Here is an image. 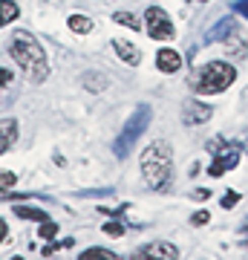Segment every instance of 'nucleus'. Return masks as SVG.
<instances>
[{
	"instance_id": "nucleus-15",
	"label": "nucleus",
	"mask_w": 248,
	"mask_h": 260,
	"mask_svg": "<svg viewBox=\"0 0 248 260\" xmlns=\"http://www.w3.org/2000/svg\"><path fill=\"white\" fill-rule=\"evenodd\" d=\"M66 26L73 29V32H78V35H87V32H92V20L84 18V15H69Z\"/></svg>"
},
{
	"instance_id": "nucleus-18",
	"label": "nucleus",
	"mask_w": 248,
	"mask_h": 260,
	"mask_svg": "<svg viewBox=\"0 0 248 260\" xmlns=\"http://www.w3.org/2000/svg\"><path fill=\"white\" fill-rule=\"evenodd\" d=\"M55 234H58V225L52 223V220H44V223H41V229H38V237H44V240H52Z\"/></svg>"
},
{
	"instance_id": "nucleus-14",
	"label": "nucleus",
	"mask_w": 248,
	"mask_h": 260,
	"mask_svg": "<svg viewBox=\"0 0 248 260\" xmlns=\"http://www.w3.org/2000/svg\"><path fill=\"white\" fill-rule=\"evenodd\" d=\"M15 90V73L6 70V67H0V102H6Z\"/></svg>"
},
{
	"instance_id": "nucleus-1",
	"label": "nucleus",
	"mask_w": 248,
	"mask_h": 260,
	"mask_svg": "<svg viewBox=\"0 0 248 260\" xmlns=\"http://www.w3.org/2000/svg\"><path fill=\"white\" fill-rule=\"evenodd\" d=\"M9 55L15 58V64L20 67V73L26 75L29 81H46L49 75V61H46L44 47L38 44V38L26 29H15L9 38Z\"/></svg>"
},
{
	"instance_id": "nucleus-17",
	"label": "nucleus",
	"mask_w": 248,
	"mask_h": 260,
	"mask_svg": "<svg viewBox=\"0 0 248 260\" xmlns=\"http://www.w3.org/2000/svg\"><path fill=\"white\" fill-rule=\"evenodd\" d=\"M113 20L116 23H121V26H130V29H141V20L133 15V12H116L113 15Z\"/></svg>"
},
{
	"instance_id": "nucleus-3",
	"label": "nucleus",
	"mask_w": 248,
	"mask_h": 260,
	"mask_svg": "<svg viewBox=\"0 0 248 260\" xmlns=\"http://www.w3.org/2000/svg\"><path fill=\"white\" fill-rule=\"evenodd\" d=\"M234 78H237V70L228 61H208L191 75V87L199 95H217L222 90H228Z\"/></svg>"
},
{
	"instance_id": "nucleus-11",
	"label": "nucleus",
	"mask_w": 248,
	"mask_h": 260,
	"mask_svg": "<svg viewBox=\"0 0 248 260\" xmlns=\"http://www.w3.org/2000/svg\"><path fill=\"white\" fill-rule=\"evenodd\" d=\"M113 49H116L119 58L124 61V64H130V67H138V61H141L138 47L136 44H130V41H124V38H116V41H113Z\"/></svg>"
},
{
	"instance_id": "nucleus-4",
	"label": "nucleus",
	"mask_w": 248,
	"mask_h": 260,
	"mask_svg": "<svg viewBox=\"0 0 248 260\" xmlns=\"http://www.w3.org/2000/svg\"><path fill=\"white\" fill-rule=\"evenodd\" d=\"M150 119H153V110L147 107V104H138L136 113L127 119V124H124V130L119 133V139L113 142V150H116V156H127L130 148L138 142V136L147 130V124H150Z\"/></svg>"
},
{
	"instance_id": "nucleus-25",
	"label": "nucleus",
	"mask_w": 248,
	"mask_h": 260,
	"mask_svg": "<svg viewBox=\"0 0 248 260\" xmlns=\"http://www.w3.org/2000/svg\"><path fill=\"white\" fill-rule=\"evenodd\" d=\"M234 12L242 15V18H248V0H237V3H234Z\"/></svg>"
},
{
	"instance_id": "nucleus-16",
	"label": "nucleus",
	"mask_w": 248,
	"mask_h": 260,
	"mask_svg": "<svg viewBox=\"0 0 248 260\" xmlns=\"http://www.w3.org/2000/svg\"><path fill=\"white\" fill-rule=\"evenodd\" d=\"M15 214L23 217V220H35V223L49 220V214H46V211H41V208H26V205H15Z\"/></svg>"
},
{
	"instance_id": "nucleus-7",
	"label": "nucleus",
	"mask_w": 248,
	"mask_h": 260,
	"mask_svg": "<svg viewBox=\"0 0 248 260\" xmlns=\"http://www.w3.org/2000/svg\"><path fill=\"white\" fill-rule=\"evenodd\" d=\"M239 165V150L237 148H222V153L217 150V159H214V165L208 168V174L211 177H222V174H228L231 168H237Z\"/></svg>"
},
{
	"instance_id": "nucleus-6",
	"label": "nucleus",
	"mask_w": 248,
	"mask_h": 260,
	"mask_svg": "<svg viewBox=\"0 0 248 260\" xmlns=\"http://www.w3.org/2000/svg\"><path fill=\"white\" fill-rule=\"evenodd\" d=\"M214 116V107L211 104H199L196 99H188L182 107V121L188 127H196V124H205V121Z\"/></svg>"
},
{
	"instance_id": "nucleus-22",
	"label": "nucleus",
	"mask_w": 248,
	"mask_h": 260,
	"mask_svg": "<svg viewBox=\"0 0 248 260\" xmlns=\"http://www.w3.org/2000/svg\"><path fill=\"white\" fill-rule=\"evenodd\" d=\"M239 203V191H228V194L222 197V208H234Z\"/></svg>"
},
{
	"instance_id": "nucleus-8",
	"label": "nucleus",
	"mask_w": 248,
	"mask_h": 260,
	"mask_svg": "<svg viewBox=\"0 0 248 260\" xmlns=\"http://www.w3.org/2000/svg\"><path fill=\"white\" fill-rule=\"evenodd\" d=\"M156 67H159V73H179V70H182V55H179L176 49H170V47L159 49L156 52Z\"/></svg>"
},
{
	"instance_id": "nucleus-21",
	"label": "nucleus",
	"mask_w": 248,
	"mask_h": 260,
	"mask_svg": "<svg viewBox=\"0 0 248 260\" xmlns=\"http://www.w3.org/2000/svg\"><path fill=\"white\" fill-rule=\"evenodd\" d=\"M84 257H107V260H116V254L107 249H87L84 251Z\"/></svg>"
},
{
	"instance_id": "nucleus-19",
	"label": "nucleus",
	"mask_w": 248,
	"mask_h": 260,
	"mask_svg": "<svg viewBox=\"0 0 248 260\" xmlns=\"http://www.w3.org/2000/svg\"><path fill=\"white\" fill-rule=\"evenodd\" d=\"M104 234H110V237H121V234H124V225H121L119 220H107V223H104Z\"/></svg>"
},
{
	"instance_id": "nucleus-9",
	"label": "nucleus",
	"mask_w": 248,
	"mask_h": 260,
	"mask_svg": "<svg viewBox=\"0 0 248 260\" xmlns=\"http://www.w3.org/2000/svg\"><path fill=\"white\" fill-rule=\"evenodd\" d=\"M237 35V23H234V18H222L214 23V29L205 35V41L208 44H217V41H231V38Z\"/></svg>"
},
{
	"instance_id": "nucleus-13",
	"label": "nucleus",
	"mask_w": 248,
	"mask_h": 260,
	"mask_svg": "<svg viewBox=\"0 0 248 260\" xmlns=\"http://www.w3.org/2000/svg\"><path fill=\"white\" fill-rule=\"evenodd\" d=\"M20 18V6L15 0H0V26H6L12 20Z\"/></svg>"
},
{
	"instance_id": "nucleus-23",
	"label": "nucleus",
	"mask_w": 248,
	"mask_h": 260,
	"mask_svg": "<svg viewBox=\"0 0 248 260\" xmlns=\"http://www.w3.org/2000/svg\"><path fill=\"white\" fill-rule=\"evenodd\" d=\"M208 220H211V214L205 211V208H202V211H196V214L191 217V223H193V225H205Z\"/></svg>"
},
{
	"instance_id": "nucleus-26",
	"label": "nucleus",
	"mask_w": 248,
	"mask_h": 260,
	"mask_svg": "<svg viewBox=\"0 0 248 260\" xmlns=\"http://www.w3.org/2000/svg\"><path fill=\"white\" fill-rule=\"evenodd\" d=\"M6 234H9V225H6V220L0 217V243L6 240Z\"/></svg>"
},
{
	"instance_id": "nucleus-10",
	"label": "nucleus",
	"mask_w": 248,
	"mask_h": 260,
	"mask_svg": "<svg viewBox=\"0 0 248 260\" xmlns=\"http://www.w3.org/2000/svg\"><path fill=\"white\" fill-rule=\"evenodd\" d=\"M138 254H145V257H162V260H176L179 257V249H176L173 243H147L138 249Z\"/></svg>"
},
{
	"instance_id": "nucleus-12",
	"label": "nucleus",
	"mask_w": 248,
	"mask_h": 260,
	"mask_svg": "<svg viewBox=\"0 0 248 260\" xmlns=\"http://www.w3.org/2000/svg\"><path fill=\"white\" fill-rule=\"evenodd\" d=\"M18 121L15 119H0V156L6 153V150L18 142Z\"/></svg>"
},
{
	"instance_id": "nucleus-24",
	"label": "nucleus",
	"mask_w": 248,
	"mask_h": 260,
	"mask_svg": "<svg viewBox=\"0 0 248 260\" xmlns=\"http://www.w3.org/2000/svg\"><path fill=\"white\" fill-rule=\"evenodd\" d=\"M95 75H98V73H90V78H87V87H90V90H101L104 81H101V78H95Z\"/></svg>"
},
{
	"instance_id": "nucleus-2",
	"label": "nucleus",
	"mask_w": 248,
	"mask_h": 260,
	"mask_svg": "<svg viewBox=\"0 0 248 260\" xmlns=\"http://www.w3.org/2000/svg\"><path fill=\"white\" fill-rule=\"evenodd\" d=\"M170 168H173V150L167 142H153L150 148L141 153V177L153 191H162L170 179Z\"/></svg>"
},
{
	"instance_id": "nucleus-5",
	"label": "nucleus",
	"mask_w": 248,
	"mask_h": 260,
	"mask_svg": "<svg viewBox=\"0 0 248 260\" xmlns=\"http://www.w3.org/2000/svg\"><path fill=\"white\" fill-rule=\"evenodd\" d=\"M145 20H147V35L153 38V41H170V38H176L173 20L167 18L165 9L150 6V9L145 12Z\"/></svg>"
},
{
	"instance_id": "nucleus-20",
	"label": "nucleus",
	"mask_w": 248,
	"mask_h": 260,
	"mask_svg": "<svg viewBox=\"0 0 248 260\" xmlns=\"http://www.w3.org/2000/svg\"><path fill=\"white\" fill-rule=\"evenodd\" d=\"M15 174H12V171H6V174H0V191H3V194H6V191H9L12 185H15Z\"/></svg>"
}]
</instances>
